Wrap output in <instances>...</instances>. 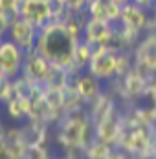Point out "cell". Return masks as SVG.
<instances>
[{
  "label": "cell",
  "mask_w": 156,
  "mask_h": 159,
  "mask_svg": "<svg viewBox=\"0 0 156 159\" xmlns=\"http://www.w3.org/2000/svg\"><path fill=\"white\" fill-rule=\"evenodd\" d=\"M77 42L79 40H76L66 31V28L61 22H50L39 30L35 51L39 55H42L44 59H48L51 64L64 68L66 71L76 75L72 61H74V49H76Z\"/></svg>",
  "instance_id": "cell-1"
},
{
  "label": "cell",
  "mask_w": 156,
  "mask_h": 159,
  "mask_svg": "<svg viewBox=\"0 0 156 159\" xmlns=\"http://www.w3.org/2000/svg\"><path fill=\"white\" fill-rule=\"evenodd\" d=\"M119 51L116 46H99L94 48L92 59L86 66V71L92 73L94 77L99 80H110L116 77L118 71V59H119Z\"/></svg>",
  "instance_id": "cell-2"
},
{
  "label": "cell",
  "mask_w": 156,
  "mask_h": 159,
  "mask_svg": "<svg viewBox=\"0 0 156 159\" xmlns=\"http://www.w3.org/2000/svg\"><path fill=\"white\" fill-rule=\"evenodd\" d=\"M18 16L33 24L37 30H41L46 24L53 22L55 2L53 0H22Z\"/></svg>",
  "instance_id": "cell-3"
},
{
  "label": "cell",
  "mask_w": 156,
  "mask_h": 159,
  "mask_svg": "<svg viewBox=\"0 0 156 159\" xmlns=\"http://www.w3.org/2000/svg\"><path fill=\"white\" fill-rule=\"evenodd\" d=\"M116 31L118 28L103 18H92L88 16L85 30H83V40L88 42L92 48H99V46H114L116 40Z\"/></svg>",
  "instance_id": "cell-4"
},
{
  "label": "cell",
  "mask_w": 156,
  "mask_h": 159,
  "mask_svg": "<svg viewBox=\"0 0 156 159\" xmlns=\"http://www.w3.org/2000/svg\"><path fill=\"white\" fill-rule=\"evenodd\" d=\"M24 59H26V53L13 40L4 39V42L0 44V71L6 75V79L15 80L17 77H20Z\"/></svg>",
  "instance_id": "cell-5"
},
{
  "label": "cell",
  "mask_w": 156,
  "mask_h": 159,
  "mask_svg": "<svg viewBox=\"0 0 156 159\" xmlns=\"http://www.w3.org/2000/svg\"><path fill=\"white\" fill-rule=\"evenodd\" d=\"M37 37H39V30L33 24H30L28 20L20 18V16L11 20V26H9L7 35H6V39L13 40L24 53H30V51L35 49Z\"/></svg>",
  "instance_id": "cell-6"
},
{
  "label": "cell",
  "mask_w": 156,
  "mask_h": 159,
  "mask_svg": "<svg viewBox=\"0 0 156 159\" xmlns=\"http://www.w3.org/2000/svg\"><path fill=\"white\" fill-rule=\"evenodd\" d=\"M51 68H53V64L33 49L30 53H26L20 75L28 77L30 80L37 82V84H46L48 79H50V73H51Z\"/></svg>",
  "instance_id": "cell-7"
},
{
  "label": "cell",
  "mask_w": 156,
  "mask_h": 159,
  "mask_svg": "<svg viewBox=\"0 0 156 159\" xmlns=\"http://www.w3.org/2000/svg\"><path fill=\"white\" fill-rule=\"evenodd\" d=\"M123 30L130 33H136L140 35L141 31H145L151 24V16L147 13V9H143L140 6H136L134 2L127 4L121 7V16H119V22H118Z\"/></svg>",
  "instance_id": "cell-8"
},
{
  "label": "cell",
  "mask_w": 156,
  "mask_h": 159,
  "mask_svg": "<svg viewBox=\"0 0 156 159\" xmlns=\"http://www.w3.org/2000/svg\"><path fill=\"white\" fill-rule=\"evenodd\" d=\"M76 90H77V95L81 97L83 102H90L92 104L97 97L101 95V80L97 77H94L92 73H76Z\"/></svg>",
  "instance_id": "cell-9"
},
{
  "label": "cell",
  "mask_w": 156,
  "mask_h": 159,
  "mask_svg": "<svg viewBox=\"0 0 156 159\" xmlns=\"http://www.w3.org/2000/svg\"><path fill=\"white\" fill-rule=\"evenodd\" d=\"M86 15L92 18H103L112 24H118L121 16V6H118L116 0H90L86 7Z\"/></svg>",
  "instance_id": "cell-10"
},
{
  "label": "cell",
  "mask_w": 156,
  "mask_h": 159,
  "mask_svg": "<svg viewBox=\"0 0 156 159\" xmlns=\"http://www.w3.org/2000/svg\"><path fill=\"white\" fill-rule=\"evenodd\" d=\"M114 111L116 108L110 111L107 117H103L101 121H97L94 125V132H95V141L105 144H112L114 141H118V135H119V123L118 119L114 117Z\"/></svg>",
  "instance_id": "cell-11"
},
{
  "label": "cell",
  "mask_w": 156,
  "mask_h": 159,
  "mask_svg": "<svg viewBox=\"0 0 156 159\" xmlns=\"http://www.w3.org/2000/svg\"><path fill=\"white\" fill-rule=\"evenodd\" d=\"M30 97H13L11 101L6 102V113L13 121H22L30 119Z\"/></svg>",
  "instance_id": "cell-12"
},
{
  "label": "cell",
  "mask_w": 156,
  "mask_h": 159,
  "mask_svg": "<svg viewBox=\"0 0 156 159\" xmlns=\"http://www.w3.org/2000/svg\"><path fill=\"white\" fill-rule=\"evenodd\" d=\"M92 53H94V48L88 44V42H85L83 39L79 40L77 44H76V49H74V71L77 73L81 70H85L88 62H90V59H92Z\"/></svg>",
  "instance_id": "cell-13"
},
{
  "label": "cell",
  "mask_w": 156,
  "mask_h": 159,
  "mask_svg": "<svg viewBox=\"0 0 156 159\" xmlns=\"http://www.w3.org/2000/svg\"><path fill=\"white\" fill-rule=\"evenodd\" d=\"M0 13L9 16L11 20L20 13V0H0Z\"/></svg>",
  "instance_id": "cell-14"
},
{
  "label": "cell",
  "mask_w": 156,
  "mask_h": 159,
  "mask_svg": "<svg viewBox=\"0 0 156 159\" xmlns=\"http://www.w3.org/2000/svg\"><path fill=\"white\" fill-rule=\"evenodd\" d=\"M24 159H50V157H48V150L44 144H30Z\"/></svg>",
  "instance_id": "cell-15"
},
{
  "label": "cell",
  "mask_w": 156,
  "mask_h": 159,
  "mask_svg": "<svg viewBox=\"0 0 156 159\" xmlns=\"http://www.w3.org/2000/svg\"><path fill=\"white\" fill-rule=\"evenodd\" d=\"M90 0H68L66 2V7L72 9V11H86Z\"/></svg>",
  "instance_id": "cell-16"
},
{
  "label": "cell",
  "mask_w": 156,
  "mask_h": 159,
  "mask_svg": "<svg viewBox=\"0 0 156 159\" xmlns=\"http://www.w3.org/2000/svg\"><path fill=\"white\" fill-rule=\"evenodd\" d=\"M9 26H11V18H9V16H6L4 13H0V35H2V37H6V35H7Z\"/></svg>",
  "instance_id": "cell-17"
},
{
  "label": "cell",
  "mask_w": 156,
  "mask_h": 159,
  "mask_svg": "<svg viewBox=\"0 0 156 159\" xmlns=\"http://www.w3.org/2000/svg\"><path fill=\"white\" fill-rule=\"evenodd\" d=\"M0 159H15L13 154H11V150H9V146H7V143L4 139H0Z\"/></svg>",
  "instance_id": "cell-18"
},
{
  "label": "cell",
  "mask_w": 156,
  "mask_h": 159,
  "mask_svg": "<svg viewBox=\"0 0 156 159\" xmlns=\"http://www.w3.org/2000/svg\"><path fill=\"white\" fill-rule=\"evenodd\" d=\"M132 2H134L136 6H140V7H143V9H147V11H149V9L154 6L156 0H132Z\"/></svg>",
  "instance_id": "cell-19"
},
{
  "label": "cell",
  "mask_w": 156,
  "mask_h": 159,
  "mask_svg": "<svg viewBox=\"0 0 156 159\" xmlns=\"http://www.w3.org/2000/svg\"><path fill=\"white\" fill-rule=\"evenodd\" d=\"M130 2H132V0H116V4H118V6H121V7L127 6V4H130Z\"/></svg>",
  "instance_id": "cell-20"
},
{
  "label": "cell",
  "mask_w": 156,
  "mask_h": 159,
  "mask_svg": "<svg viewBox=\"0 0 156 159\" xmlns=\"http://www.w3.org/2000/svg\"><path fill=\"white\" fill-rule=\"evenodd\" d=\"M6 75H4V73H2V71H0V88H2V84H4V82H6Z\"/></svg>",
  "instance_id": "cell-21"
},
{
  "label": "cell",
  "mask_w": 156,
  "mask_h": 159,
  "mask_svg": "<svg viewBox=\"0 0 156 159\" xmlns=\"http://www.w3.org/2000/svg\"><path fill=\"white\" fill-rule=\"evenodd\" d=\"M4 132H6V130H4V125H2V121H0V139H4Z\"/></svg>",
  "instance_id": "cell-22"
},
{
  "label": "cell",
  "mask_w": 156,
  "mask_h": 159,
  "mask_svg": "<svg viewBox=\"0 0 156 159\" xmlns=\"http://www.w3.org/2000/svg\"><path fill=\"white\" fill-rule=\"evenodd\" d=\"M53 2H55V4H64V6H66V2H68V0H53Z\"/></svg>",
  "instance_id": "cell-23"
},
{
  "label": "cell",
  "mask_w": 156,
  "mask_h": 159,
  "mask_svg": "<svg viewBox=\"0 0 156 159\" xmlns=\"http://www.w3.org/2000/svg\"><path fill=\"white\" fill-rule=\"evenodd\" d=\"M151 9H153V11H154V22H156V2H154V6H153V7H151Z\"/></svg>",
  "instance_id": "cell-24"
},
{
  "label": "cell",
  "mask_w": 156,
  "mask_h": 159,
  "mask_svg": "<svg viewBox=\"0 0 156 159\" xmlns=\"http://www.w3.org/2000/svg\"><path fill=\"white\" fill-rule=\"evenodd\" d=\"M4 39H6V37H2V35H0V44H2V42H4Z\"/></svg>",
  "instance_id": "cell-25"
},
{
  "label": "cell",
  "mask_w": 156,
  "mask_h": 159,
  "mask_svg": "<svg viewBox=\"0 0 156 159\" xmlns=\"http://www.w3.org/2000/svg\"><path fill=\"white\" fill-rule=\"evenodd\" d=\"M20 2H22V0H20Z\"/></svg>",
  "instance_id": "cell-26"
}]
</instances>
